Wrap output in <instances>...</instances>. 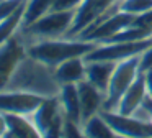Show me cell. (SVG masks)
Instances as JSON below:
<instances>
[{
  "instance_id": "1",
  "label": "cell",
  "mask_w": 152,
  "mask_h": 138,
  "mask_svg": "<svg viewBox=\"0 0 152 138\" xmlns=\"http://www.w3.org/2000/svg\"><path fill=\"white\" fill-rule=\"evenodd\" d=\"M61 87L62 85L57 82L54 68L26 54L17 66L5 89L30 92L41 97H54L59 95Z\"/></svg>"
},
{
  "instance_id": "2",
  "label": "cell",
  "mask_w": 152,
  "mask_h": 138,
  "mask_svg": "<svg viewBox=\"0 0 152 138\" xmlns=\"http://www.w3.org/2000/svg\"><path fill=\"white\" fill-rule=\"evenodd\" d=\"M98 41L92 39H80V38H53V39H41V41L28 43L26 54L46 62L51 68L64 62L66 59L75 58V56H85L92 51Z\"/></svg>"
},
{
  "instance_id": "3",
  "label": "cell",
  "mask_w": 152,
  "mask_h": 138,
  "mask_svg": "<svg viewBox=\"0 0 152 138\" xmlns=\"http://www.w3.org/2000/svg\"><path fill=\"white\" fill-rule=\"evenodd\" d=\"M77 10H64V12H48L44 16L36 20L34 23L20 28V35L25 43H34L41 39L66 38L70 26L74 23Z\"/></svg>"
},
{
  "instance_id": "4",
  "label": "cell",
  "mask_w": 152,
  "mask_h": 138,
  "mask_svg": "<svg viewBox=\"0 0 152 138\" xmlns=\"http://www.w3.org/2000/svg\"><path fill=\"white\" fill-rule=\"evenodd\" d=\"M139 72H141V56H132V58L118 61L115 71H113L111 81L108 84L106 100H105V105H103V110H106V112L115 110L119 99L128 91L129 85L136 81Z\"/></svg>"
},
{
  "instance_id": "5",
  "label": "cell",
  "mask_w": 152,
  "mask_h": 138,
  "mask_svg": "<svg viewBox=\"0 0 152 138\" xmlns=\"http://www.w3.org/2000/svg\"><path fill=\"white\" fill-rule=\"evenodd\" d=\"M30 117L33 120L39 137L62 138V127H64V120H66V114L62 110L59 95L44 97L39 107Z\"/></svg>"
},
{
  "instance_id": "6",
  "label": "cell",
  "mask_w": 152,
  "mask_h": 138,
  "mask_svg": "<svg viewBox=\"0 0 152 138\" xmlns=\"http://www.w3.org/2000/svg\"><path fill=\"white\" fill-rule=\"evenodd\" d=\"M25 56H26V43L20 31H17L0 45V91L7 87L12 74Z\"/></svg>"
},
{
  "instance_id": "7",
  "label": "cell",
  "mask_w": 152,
  "mask_h": 138,
  "mask_svg": "<svg viewBox=\"0 0 152 138\" xmlns=\"http://www.w3.org/2000/svg\"><path fill=\"white\" fill-rule=\"evenodd\" d=\"M44 97L23 91H0V112L4 114H20V115H31Z\"/></svg>"
},
{
  "instance_id": "8",
  "label": "cell",
  "mask_w": 152,
  "mask_h": 138,
  "mask_svg": "<svg viewBox=\"0 0 152 138\" xmlns=\"http://www.w3.org/2000/svg\"><path fill=\"white\" fill-rule=\"evenodd\" d=\"M116 0H83L75 12V18L70 26L66 38H75L79 36L87 26H90L96 18L103 15Z\"/></svg>"
},
{
  "instance_id": "9",
  "label": "cell",
  "mask_w": 152,
  "mask_h": 138,
  "mask_svg": "<svg viewBox=\"0 0 152 138\" xmlns=\"http://www.w3.org/2000/svg\"><path fill=\"white\" fill-rule=\"evenodd\" d=\"M102 114L110 123V127L115 130L116 137H152V123L149 122H142L132 115H119L106 110H102Z\"/></svg>"
},
{
  "instance_id": "10",
  "label": "cell",
  "mask_w": 152,
  "mask_h": 138,
  "mask_svg": "<svg viewBox=\"0 0 152 138\" xmlns=\"http://www.w3.org/2000/svg\"><path fill=\"white\" fill-rule=\"evenodd\" d=\"M132 20H134V15H129V13H124V12H118L113 16H110V18L100 22L98 25H95L92 30H88L85 35L79 36V38L102 43L103 39L110 38V36L119 33L121 30H124L126 26H129L132 23Z\"/></svg>"
},
{
  "instance_id": "11",
  "label": "cell",
  "mask_w": 152,
  "mask_h": 138,
  "mask_svg": "<svg viewBox=\"0 0 152 138\" xmlns=\"http://www.w3.org/2000/svg\"><path fill=\"white\" fill-rule=\"evenodd\" d=\"M80 97V110H82V125L93 117L95 114H100L103 110V105L106 100V94L96 89L93 84H90L87 79L80 81L77 84Z\"/></svg>"
},
{
  "instance_id": "12",
  "label": "cell",
  "mask_w": 152,
  "mask_h": 138,
  "mask_svg": "<svg viewBox=\"0 0 152 138\" xmlns=\"http://www.w3.org/2000/svg\"><path fill=\"white\" fill-rule=\"evenodd\" d=\"M145 95H147V89H145V81H144V74L139 72V76L136 77V81L128 87V91L123 94V97L119 99L118 105L113 112L119 115H132L134 110L142 105Z\"/></svg>"
},
{
  "instance_id": "13",
  "label": "cell",
  "mask_w": 152,
  "mask_h": 138,
  "mask_svg": "<svg viewBox=\"0 0 152 138\" xmlns=\"http://www.w3.org/2000/svg\"><path fill=\"white\" fill-rule=\"evenodd\" d=\"M116 64V61H85V79L106 94Z\"/></svg>"
},
{
  "instance_id": "14",
  "label": "cell",
  "mask_w": 152,
  "mask_h": 138,
  "mask_svg": "<svg viewBox=\"0 0 152 138\" xmlns=\"http://www.w3.org/2000/svg\"><path fill=\"white\" fill-rule=\"evenodd\" d=\"M54 74L61 85L64 84H79L85 79V59L83 56L66 59L64 62L54 68Z\"/></svg>"
},
{
  "instance_id": "15",
  "label": "cell",
  "mask_w": 152,
  "mask_h": 138,
  "mask_svg": "<svg viewBox=\"0 0 152 138\" xmlns=\"http://www.w3.org/2000/svg\"><path fill=\"white\" fill-rule=\"evenodd\" d=\"M59 100L66 117L82 123V110H80V97L77 84H64L59 91Z\"/></svg>"
},
{
  "instance_id": "16",
  "label": "cell",
  "mask_w": 152,
  "mask_h": 138,
  "mask_svg": "<svg viewBox=\"0 0 152 138\" xmlns=\"http://www.w3.org/2000/svg\"><path fill=\"white\" fill-rule=\"evenodd\" d=\"M7 115V137H23V138H31V137H39L36 127L30 115H20V114H5Z\"/></svg>"
},
{
  "instance_id": "17",
  "label": "cell",
  "mask_w": 152,
  "mask_h": 138,
  "mask_svg": "<svg viewBox=\"0 0 152 138\" xmlns=\"http://www.w3.org/2000/svg\"><path fill=\"white\" fill-rule=\"evenodd\" d=\"M83 127V137L85 138H116V133L110 123L106 122V118L103 117V114H95L93 117H90Z\"/></svg>"
},
{
  "instance_id": "18",
  "label": "cell",
  "mask_w": 152,
  "mask_h": 138,
  "mask_svg": "<svg viewBox=\"0 0 152 138\" xmlns=\"http://www.w3.org/2000/svg\"><path fill=\"white\" fill-rule=\"evenodd\" d=\"M54 0H26L25 3V10L21 15V25L20 28L34 23L36 20H39L41 16H44L48 12H51Z\"/></svg>"
},
{
  "instance_id": "19",
  "label": "cell",
  "mask_w": 152,
  "mask_h": 138,
  "mask_svg": "<svg viewBox=\"0 0 152 138\" xmlns=\"http://www.w3.org/2000/svg\"><path fill=\"white\" fill-rule=\"evenodd\" d=\"M116 7H118V12H124L136 16L152 10V0H118Z\"/></svg>"
},
{
  "instance_id": "20",
  "label": "cell",
  "mask_w": 152,
  "mask_h": 138,
  "mask_svg": "<svg viewBox=\"0 0 152 138\" xmlns=\"http://www.w3.org/2000/svg\"><path fill=\"white\" fill-rule=\"evenodd\" d=\"M72 137H83V127L82 123L66 117L62 127V138H72Z\"/></svg>"
},
{
  "instance_id": "21",
  "label": "cell",
  "mask_w": 152,
  "mask_h": 138,
  "mask_svg": "<svg viewBox=\"0 0 152 138\" xmlns=\"http://www.w3.org/2000/svg\"><path fill=\"white\" fill-rule=\"evenodd\" d=\"M83 0H54L51 12H64V10H77Z\"/></svg>"
},
{
  "instance_id": "22",
  "label": "cell",
  "mask_w": 152,
  "mask_h": 138,
  "mask_svg": "<svg viewBox=\"0 0 152 138\" xmlns=\"http://www.w3.org/2000/svg\"><path fill=\"white\" fill-rule=\"evenodd\" d=\"M149 68H152V46L141 56V72Z\"/></svg>"
},
{
  "instance_id": "23",
  "label": "cell",
  "mask_w": 152,
  "mask_h": 138,
  "mask_svg": "<svg viewBox=\"0 0 152 138\" xmlns=\"http://www.w3.org/2000/svg\"><path fill=\"white\" fill-rule=\"evenodd\" d=\"M142 74H144L147 95H149V97H152V68H149V69H145V71H142Z\"/></svg>"
},
{
  "instance_id": "24",
  "label": "cell",
  "mask_w": 152,
  "mask_h": 138,
  "mask_svg": "<svg viewBox=\"0 0 152 138\" xmlns=\"http://www.w3.org/2000/svg\"><path fill=\"white\" fill-rule=\"evenodd\" d=\"M7 130H8V123H7V115L4 112H0V138L7 137Z\"/></svg>"
}]
</instances>
